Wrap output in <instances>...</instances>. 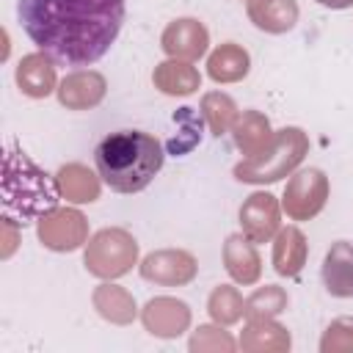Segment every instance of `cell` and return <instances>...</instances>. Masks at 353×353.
<instances>
[{
	"instance_id": "6da1fadb",
	"label": "cell",
	"mask_w": 353,
	"mask_h": 353,
	"mask_svg": "<svg viewBox=\"0 0 353 353\" xmlns=\"http://www.w3.org/2000/svg\"><path fill=\"white\" fill-rule=\"evenodd\" d=\"M124 0H19L17 17L28 39L52 63L80 69L97 63L124 25Z\"/></svg>"
},
{
	"instance_id": "7a4b0ae2",
	"label": "cell",
	"mask_w": 353,
	"mask_h": 353,
	"mask_svg": "<svg viewBox=\"0 0 353 353\" xmlns=\"http://www.w3.org/2000/svg\"><path fill=\"white\" fill-rule=\"evenodd\" d=\"M165 160L163 143L141 130L105 135L94 149V163L102 182L116 193H141L160 174Z\"/></svg>"
}]
</instances>
